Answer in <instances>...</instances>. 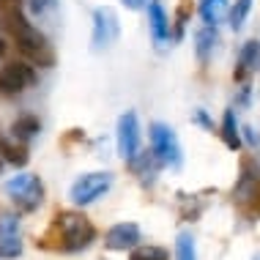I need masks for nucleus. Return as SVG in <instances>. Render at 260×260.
Instances as JSON below:
<instances>
[{
	"instance_id": "nucleus-1",
	"label": "nucleus",
	"mask_w": 260,
	"mask_h": 260,
	"mask_svg": "<svg viewBox=\"0 0 260 260\" xmlns=\"http://www.w3.org/2000/svg\"><path fill=\"white\" fill-rule=\"evenodd\" d=\"M52 230L58 233V249L60 252H82L96 241V228L88 216L77 214V211H60L52 222Z\"/></svg>"
},
{
	"instance_id": "nucleus-2",
	"label": "nucleus",
	"mask_w": 260,
	"mask_h": 260,
	"mask_svg": "<svg viewBox=\"0 0 260 260\" xmlns=\"http://www.w3.org/2000/svg\"><path fill=\"white\" fill-rule=\"evenodd\" d=\"M11 41L27 63H33V66H39V69H52L55 66V50H52L50 39H47L39 27L27 25L25 30L17 33Z\"/></svg>"
},
{
	"instance_id": "nucleus-3",
	"label": "nucleus",
	"mask_w": 260,
	"mask_h": 260,
	"mask_svg": "<svg viewBox=\"0 0 260 260\" xmlns=\"http://www.w3.org/2000/svg\"><path fill=\"white\" fill-rule=\"evenodd\" d=\"M6 194L22 214H33L44 203V184L33 173H19L11 181H6Z\"/></svg>"
},
{
	"instance_id": "nucleus-4",
	"label": "nucleus",
	"mask_w": 260,
	"mask_h": 260,
	"mask_svg": "<svg viewBox=\"0 0 260 260\" xmlns=\"http://www.w3.org/2000/svg\"><path fill=\"white\" fill-rule=\"evenodd\" d=\"M148 140H151V151L159 156L161 165L173 167V170H178L184 165V148H181V140L173 132V126L153 121L148 126Z\"/></svg>"
},
{
	"instance_id": "nucleus-5",
	"label": "nucleus",
	"mask_w": 260,
	"mask_h": 260,
	"mask_svg": "<svg viewBox=\"0 0 260 260\" xmlns=\"http://www.w3.org/2000/svg\"><path fill=\"white\" fill-rule=\"evenodd\" d=\"M112 181H115V175H112L110 170H96V173H82L80 178L72 184V189H69V198H72L74 206L85 208L90 206V203H96L99 198H104V194L110 192Z\"/></svg>"
},
{
	"instance_id": "nucleus-6",
	"label": "nucleus",
	"mask_w": 260,
	"mask_h": 260,
	"mask_svg": "<svg viewBox=\"0 0 260 260\" xmlns=\"http://www.w3.org/2000/svg\"><path fill=\"white\" fill-rule=\"evenodd\" d=\"M36 82V66L22 60H11L0 69V93L14 96V93H22L25 88H30Z\"/></svg>"
},
{
	"instance_id": "nucleus-7",
	"label": "nucleus",
	"mask_w": 260,
	"mask_h": 260,
	"mask_svg": "<svg viewBox=\"0 0 260 260\" xmlns=\"http://www.w3.org/2000/svg\"><path fill=\"white\" fill-rule=\"evenodd\" d=\"M118 33H121V22H118V14L115 9H110V6H99V9L93 11V50H107L112 41L118 39Z\"/></svg>"
},
{
	"instance_id": "nucleus-8",
	"label": "nucleus",
	"mask_w": 260,
	"mask_h": 260,
	"mask_svg": "<svg viewBox=\"0 0 260 260\" xmlns=\"http://www.w3.org/2000/svg\"><path fill=\"white\" fill-rule=\"evenodd\" d=\"M118 153L123 156V161L135 159L140 153V121L135 110H126L118 118Z\"/></svg>"
},
{
	"instance_id": "nucleus-9",
	"label": "nucleus",
	"mask_w": 260,
	"mask_h": 260,
	"mask_svg": "<svg viewBox=\"0 0 260 260\" xmlns=\"http://www.w3.org/2000/svg\"><path fill=\"white\" fill-rule=\"evenodd\" d=\"M143 244V230L137 222H118L104 233V247L112 252H132Z\"/></svg>"
},
{
	"instance_id": "nucleus-10",
	"label": "nucleus",
	"mask_w": 260,
	"mask_h": 260,
	"mask_svg": "<svg viewBox=\"0 0 260 260\" xmlns=\"http://www.w3.org/2000/svg\"><path fill=\"white\" fill-rule=\"evenodd\" d=\"M148 27H151V39L156 47H165L170 41V17H167L165 6L159 0L148 3Z\"/></svg>"
},
{
	"instance_id": "nucleus-11",
	"label": "nucleus",
	"mask_w": 260,
	"mask_h": 260,
	"mask_svg": "<svg viewBox=\"0 0 260 260\" xmlns=\"http://www.w3.org/2000/svg\"><path fill=\"white\" fill-rule=\"evenodd\" d=\"M260 66V41L252 39L247 44L241 47V52H238V63H236V80L238 82H247L249 74H255Z\"/></svg>"
},
{
	"instance_id": "nucleus-12",
	"label": "nucleus",
	"mask_w": 260,
	"mask_h": 260,
	"mask_svg": "<svg viewBox=\"0 0 260 260\" xmlns=\"http://www.w3.org/2000/svg\"><path fill=\"white\" fill-rule=\"evenodd\" d=\"M0 153H3L6 165H14V167H22L30 161V151H27V143H22V140L11 137V140H0Z\"/></svg>"
},
{
	"instance_id": "nucleus-13",
	"label": "nucleus",
	"mask_w": 260,
	"mask_h": 260,
	"mask_svg": "<svg viewBox=\"0 0 260 260\" xmlns=\"http://www.w3.org/2000/svg\"><path fill=\"white\" fill-rule=\"evenodd\" d=\"M194 52H198V60L200 63H208L211 55H214L216 44H219V33H216V25H206L198 30V36H194Z\"/></svg>"
},
{
	"instance_id": "nucleus-14",
	"label": "nucleus",
	"mask_w": 260,
	"mask_h": 260,
	"mask_svg": "<svg viewBox=\"0 0 260 260\" xmlns=\"http://www.w3.org/2000/svg\"><path fill=\"white\" fill-rule=\"evenodd\" d=\"M222 140H224V145H228L230 151H238L244 145L241 126H238L233 110H224V115H222Z\"/></svg>"
},
{
	"instance_id": "nucleus-15",
	"label": "nucleus",
	"mask_w": 260,
	"mask_h": 260,
	"mask_svg": "<svg viewBox=\"0 0 260 260\" xmlns=\"http://www.w3.org/2000/svg\"><path fill=\"white\" fill-rule=\"evenodd\" d=\"M161 167L159 156L153 151H140L135 159H129V170L140 175V178H148V175H156V170Z\"/></svg>"
},
{
	"instance_id": "nucleus-16",
	"label": "nucleus",
	"mask_w": 260,
	"mask_h": 260,
	"mask_svg": "<svg viewBox=\"0 0 260 260\" xmlns=\"http://www.w3.org/2000/svg\"><path fill=\"white\" fill-rule=\"evenodd\" d=\"M39 132H41V121L36 115H19L11 123V137L22 140V143H30L33 137H39Z\"/></svg>"
},
{
	"instance_id": "nucleus-17",
	"label": "nucleus",
	"mask_w": 260,
	"mask_h": 260,
	"mask_svg": "<svg viewBox=\"0 0 260 260\" xmlns=\"http://www.w3.org/2000/svg\"><path fill=\"white\" fill-rule=\"evenodd\" d=\"M198 11H200V17H203V22H206V25H219L222 19L230 14L228 0H200Z\"/></svg>"
},
{
	"instance_id": "nucleus-18",
	"label": "nucleus",
	"mask_w": 260,
	"mask_h": 260,
	"mask_svg": "<svg viewBox=\"0 0 260 260\" xmlns=\"http://www.w3.org/2000/svg\"><path fill=\"white\" fill-rule=\"evenodd\" d=\"M252 3H255V0H236V3L230 6L228 22H230V27H233L236 33L244 27V22H247V17H249V11H252Z\"/></svg>"
},
{
	"instance_id": "nucleus-19",
	"label": "nucleus",
	"mask_w": 260,
	"mask_h": 260,
	"mask_svg": "<svg viewBox=\"0 0 260 260\" xmlns=\"http://www.w3.org/2000/svg\"><path fill=\"white\" fill-rule=\"evenodd\" d=\"M129 260H170V252L156 244H140L129 252Z\"/></svg>"
},
{
	"instance_id": "nucleus-20",
	"label": "nucleus",
	"mask_w": 260,
	"mask_h": 260,
	"mask_svg": "<svg viewBox=\"0 0 260 260\" xmlns=\"http://www.w3.org/2000/svg\"><path fill=\"white\" fill-rule=\"evenodd\" d=\"M175 260H198V247H194L192 233H178V238H175Z\"/></svg>"
},
{
	"instance_id": "nucleus-21",
	"label": "nucleus",
	"mask_w": 260,
	"mask_h": 260,
	"mask_svg": "<svg viewBox=\"0 0 260 260\" xmlns=\"http://www.w3.org/2000/svg\"><path fill=\"white\" fill-rule=\"evenodd\" d=\"M22 252L19 236H0V257H17Z\"/></svg>"
},
{
	"instance_id": "nucleus-22",
	"label": "nucleus",
	"mask_w": 260,
	"mask_h": 260,
	"mask_svg": "<svg viewBox=\"0 0 260 260\" xmlns=\"http://www.w3.org/2000/svg\"><path fill=\"white\" fill-rule=\"evenodd\" d=\"M0 236H19V216L0 214Z\"/></svg>"
},
{
	"instance_id": "nucleus-23",
	"label": "nucleus",
	"mask_w": 260,
	"mask_h": 260,
	"mask_svg": "<svg viewBox=\"0 0 260 260\" xmlns=\"http://www.w3.org/2000/svg\"><path fill=\"white\" fill-rule=\"evenodd\" d=\"M189 14H192V0H181V6H178V14H175V25H178V30H175V36H181V33H184V25H186Z\"/></svg>"
},
{
	"instance_id": "nucleus-24",
	"label": "nucleus",
	"mask_w": 260,
	"mask_h": 260,
	"mask_svg": "<svg viewBox=\"0 0 260 260\" xmlns=\"http://www.w3.org/2000/svg\"><path fill=\"white\" fill-rule=\"evenodd\" d=\"M241 137H244V143H247L249 148H257V145H260V132L252 129V126H244V129H241Z\"/></svg>"
},
{
	"instance_id": "nucleus-25",
	"label": "nucleus",
	"mask_w": 260,
	"mask_h": 260,
	"mask_svg": "<svg viewBox=\"0 0 260 260\" xmlns=\"http://www.w3.org/2000/svg\"><path fill=\"white\" fill-rule=\"evenodd\" d=\"M194 123H200L203 129H208V132H214V121L208 118V112L206 110H194V118H192Z\"/></svg>"
},
{
	"instance_id": "nucleus-26",
	"label": "nucleus",
	"mask_w": 260,
	"mask_h": 260,
	"mask_svg": "<svg viewBox=\"0 0 260 260\" xmlns=\"http://www.w3.org/2000/svg\"><path fill=\"white\" fill-rule=\"evenodd\" d=\"M9 11H22V0H0V14Z\"/></svg>"
},
{
	"instance_id": "nucleus-27",
	"label": "nucleus",
	"mask_w": 260,
	"mask_h": 260,
	"mask_svg": "<svg viewBox=\"0 0 260 260\" xmlns=\"http://www.w3.org/2000/svg\"><path fill=\"white\" fill-rule=\"evenodd\" d=\"M121 3L126 6V9L137 11V9H143V6H145V0H121Z\"/></svg>"
},
{
	"instance_id": "nucleus-28",
	"label": "nucleus",
	"mask_w": 260,
	"mask_h": 260,
	"mask_svg": "<svg viewBox=\"0 0 260 260\" xmlns=\"http://www.w3.org/2000/svg\"><path fill=\"white\" fill-rule=\"evenodd\" d=\"M6 50H9V44H6V39H0V60L6 58Z\"/></svg>"
},
{
	"instance_id": "nucleus-29",
	"label": "nucleus",
	"mask_w": 260,
	"mask_h": 260,
	"mask_svg": "<svg viewBox=\"0 0 260 260\" xmlns=\"http://www.w3.org/2000/svg\"><path fill=\"white\" fill-rule=\"evenodd\" d=\"M3 165H6V159H3V153H0V173H3Z\"/></svg>"
},
{
	"instance_id": "nucleus-30",
	"label": "nucleus",
	"mask_w": 260,
	"mask_h": 260,
	"mask_svg": "<svg viewBox=\"0 0 260 260\" xmlns=\"http://www.w3.org/2000/svg\"><path fill=\"white\" fill-rule=\"evenodd\" d=\"M255 165H257V170H260V153H257V159H255Z\"/></svg>"
},
{
	"instance_id": "nucleus-31",
	"label": "nucleus",
	"mask_w": 260,
	"mask_h": 260,
	"mask_svg": "<svg viewBox=\"0 0 260 260\" xmlns=\"http://www.w3.org/2000/svg\"><path fill=\"white\" fill-rule=\"evenodd\" d=\"M252 260H260V252H257V255H255V257H252Z\"/></svg>"
},
{
	"instance_id": "nucleus-32",
	"label": "nucleus",
	"mask_w": 260,
	"mask_h": 260,
	"mask_svg": "<svg viewBox=\"0 0 260 260\" xmlns=\"http://www.w3.org/2000/svg\"><path fill=\"white\" fill-rule=\"evenodd\" d=\"M257 74H260V66H257Z\"/></svg>"
}]
</instances>
